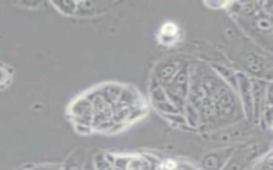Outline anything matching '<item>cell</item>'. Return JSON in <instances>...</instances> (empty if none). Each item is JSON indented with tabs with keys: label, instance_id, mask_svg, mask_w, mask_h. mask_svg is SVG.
<instances>
[{
	"label": "cell",
	"instance_id": "obj_2",
	"mask_svg": "<svg viewBox=\"0 0 273 170\" xmlns=\"http://www.w3.org/2000/svg\"><path fill=\"white\" fill-rule=\"evenodd\" d=\"M178 71H180V68H178L175 64H173V63L166 64V65L161 68L159 78L164 80L165 82L170 83L172 80L174 79L175 74L177 73Z\"/></svg>",
	"mask_w": 273,
	"mask_h": 170
},
{
	"label": "cell",
	"instance_id": "obj_3",
	"mask_svg": "<svg viewBox=\"0 0 273 170\" xmlns=\"http://www.w3.org/2000/svg\"><path fill=\"white\" fill-rule=\"evenodd\" d=\"M246 66H248L250 72L253 74H258L262 71V62L255 55H250L246 57Z\"/></svg>",
	"mask_w": 273,
	"mask_h": 170
},
{
	"label": "cell",
	"instance_id": "obj_1",
	"mask_svg": "<svg viewBox=\"0 0 273 170\" xmlns=\"http://www.w3.org/2000/svg\"><path fill=\"white\" fill-rule=\"evenodd\" d=\"M269 15H262L261 13L255 14L256 28L262 32H273V21L268 17Z\"/></svg>",
	"mask_w": 273,
	"mask_h": 170
}]
</instances>
